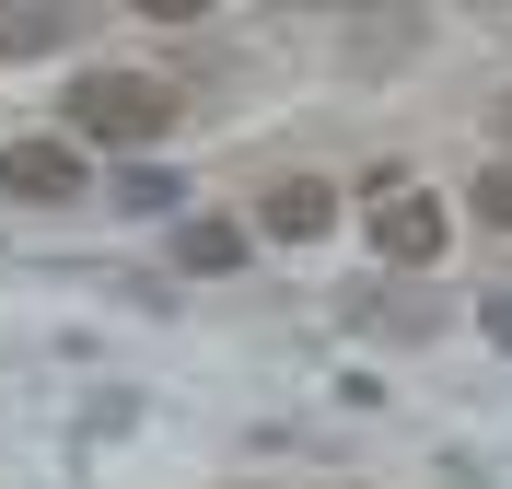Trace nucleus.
Listing matches in <instances>:
<instances>
[{
  "instance_id": "1",
  "label": "nucleus",
  "mask_w": 512,
  "mask_h": 489,
  "mask_svg": "<svg viewBox=\"0 0 512 489\" xmlns=\"http://www.w3.org/2000/svg\"><path fill=\"white\" fill-rule=\"evenodd\" d=\"M175 129V94L152 70H82L70 82V140H105V152H140V140Z\"/></svg>"
},
{
  "instance_id": "2",
  "label": "nucleus",
  "mask_w": 512,
  "mask_h": 489,
  "mask_svg": "<svg viewBox=\"0 0 512 489\" xmlns=\"http://www.w3.org/2000/svg\"><path fill=\"white\" fill-rule=\"evenodd\" d=\"M94 140H70V129H24V140H0V198H24V210H70V198H94Z\"/></svg>"
},
{
  "instance_id": "3",
  "label": "nucleus",
  "mask_w": 512,
  "mask_h": 489,
  "mask_svg": "<svg viewBox=\"0 0 512 489\" xmlns=\"http://www.w3.org/2000/svg\"><path fill=\"white\" fill-rule=\"evenodd\" d=\"M454 245V210L431 187H373V257L384 268H431Z\"/></svg>"
},
{
  "instance_id": "4",
  "label": "nucleus",
  "mask_w": 512,
  "mask_h": 489,
  "mask_svg": "<svg viewBox=\"0 0 512 489\" xmlns=\"http://www.w3.org/2000/svg\"><path fill=\"white\" fill-rule=\"evenodd\" d=\"M256 222L280 233V245H315V233L338 222V187H326V175H280V187L256 198Z\"/></svg>"
},
{
  "instance_id": "5",
  "label": "nucleus",
  "mask_w": 512,
  "mask_h": 489,
  "mask_svg": "<svg viewBox=\"0 0 512 489\" xmlns=\"http://www.w3.org/2000/svg\"><path fill=\"white\" fill-rule=\"evenodd\" d=\"M70 24L82 12H59V0H0V59H59Z\"/></svg>"
},
{
  "instance_id": "6",
  "label": "nucleus",
  "mask_w": 512,
  "mask_h": 489,
  "mask_svg": "<svg viewBox=\"0 0 512 489\" xmlns=\"http://www.w3.org/2000/svg\"><path fill=\"white\" fill-rule=\"evenodd\" d=\"M233 257H245V233H233V222H198V233H187V268H233Z\"/></svg>"
},
{
  "instance_id": "7",
  "label": "nucleus",
  "mask_w": 512,
  "mask_h": 489,
  "mask_svg": "<svg viewBox=\"0 0 512 489\" xmlns=\"http://www.w3.org/2000/svg\"><path fill=\"white\" fill-rule=\"evenodd\" d=\"M466 198H478V222H489V233H512V163H489Z\"/></svg>"
},
{
  "instance_id": "8",
  "label": "nucleus",
  "mask_w": 512,
  "mask_h": 489,
  "mask_svg": "<svg viewBox=\"0 0 512 489\" xmlns=\"http://www.w3.org/2000/svg\"><path fill=\"white\" fill-rule=\"evenodd\" d=\"M140 24H198V12H222V0H128Z\"/></svg>"
},
{
  "instance_id": "9",
  "label": "nucleus",
  "mask_w": 512,
  "mask_h": 489,
  "mask_svg": "<svg viewBox=\"0 0 512 489\" xmlns=\"http://www.w3.org/2000/svg\"><path fill=\"white\" fill-rule=\"evenodd\" d=\"M280 12H326V0H280Z\"/></svg>"
},
{
  "instance_id": "10",
  "label": "nucleus",
  "mask_w": 512,
  "mask_h": 489,
  "mask_svg": "<svg viewBox=\"0 0 512 489\" xmlns=\"http://www.w3.org/2000/svg\"><path fill=\"white\" fill-rule=\"evenodd\" d=\"M501 129H512V94H501Z\"/></svg>"
}]
</instances>
